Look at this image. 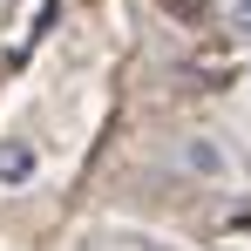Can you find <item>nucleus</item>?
<instances>
[{
  "label": "nucleus",
  "mask_w": 251,
  "mask_h": 251,
  "mask_svg": "<svg viewBox=\"0 0 251 251\" xmlns=\"http://www.w3.org/2000/svg\"><path fill=\"white\" fill-rule=\"evenodd\" d=\"M176 163H183V176H197V183H238V156H231V143L210 136V129H190V136L176 143Z\"/></svg>",
  "instance_id": "f257e3e1"
},
{
  "label": "nucleus",
  "mask_w": 251,
  "mask_h": 251,
  "mask_svg": "<svg viewBox=\"0 0 251 251\" xmlns=\"http://www.w3.org/2000/svg\"><path fill=\"white\" fill-rule=\"evenodd\" d=\"M41 176V150L34 143H0V190H27Z\"/></svg>",
  "instance_id": "f03ea898"
},
{
  "label": "nucleus",
  "mask_w": 251,
  "mask_h": 251,
  "mask_svg": "<svg viewBox=\"0 0 251 251\" xmlns=\"http://www.w3.org/2000/svg\"><path fill=\"white\" fill-rule=\"evenodd\" d=\"M224 27H231V41L251 48V0H224Z\"/></svg>",
  "instance_id": "7ed1b4c3"
},
{
  "label": "nucleus",
  "mask_w": 251,
  "mask_h": 251,
  "mask_svg": "<svg viewBox=\"0 0 251 251\" xmlns=\"http://www.w3.org/2000/svg\"><path fill=\"white\" fill-rule=\"evenodd\" d=\"M245 95H251V75H245Z\"/></svg>",
  "instance_id": "20e7f679"
}]
</instances>
